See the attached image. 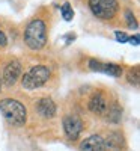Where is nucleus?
<instances>
[{"label":"nucleus","instance_id":"obj_9","mask_svg":"<svg viewBox=\"0 0 140 151\" xmlns=\"http://www.w3.org/2000/svg\"><path fill=\"white\" fill-rule=\"evenodd\" d=\"M81 151H106L104 137L99 134H92L80 144Z\"/></svg>","mask_w":140,"mask_h":151},{"label":"nucleus","instance_id":"obj_11","mask_svg":"<svg viewBox=\"0 0 140 151\" xmlns=\"http://www.w3.org/2000/svg\"><path fill=\"white\" fill-rule=\"evenodd\" d=\"M101 73H104L111 77H121L122 76V68L116 64H103L101 65Z\"/></svg>","mask_w":140,"mask_h":151},{"label":"nucleus","instance_id":"obj_15","mask_svg":"<svg viewBox=\"0 0 140 151\" xmlns=\"http://www.w3.org/2000/svg\"><path fill=\"white\" fill-rule=\"evenodd\" d=\"M114 36H116V40H118L119 42H126V41H128V35H126L125 32L116 30V32H114Z\"/></svg>","mask_w":140,"mask_h":151},{"label":"nucleus","instance_id":"obj_12","mask_svg":"<svg viewBox=\"0 0 140 151\" xmlns=\"http://www.w3.org/2000/svg\"><path fill=\"white\" fill-rule=\"evenodd\" d=\"M60 12H62L63 20H66V21H71V20H72V17H74V11H72V8H71V5H69L68 2H65V3L62 5Z\"/></svg>","mask_w":140,"mask_h":151},{"label":"nucleus","instance_id":"obj_16","mask_svg":"<svg viewBox=\"0 0 140 151\" xmlns=\"http://www.w3.org/2000/svg\"><path fill=\"white\" fill-rule=\"evenodd\" d=\"M8 44V40H6V35L0 30V47H6Z\"/></svg>","mask_w":140,"mask_h":151},{"label":"nucleus","instance_id":"obj_8","mask_svg":"<svg viewBox=\"0 0 140 151\" xmlns=\"http://www.w3.org/2000/svg\"><path fill=\"white\" fill-rule=\"evenodd\" d=\"M36 110H38V113H39L42 118L50 119V118H53L56 115L57 107H56V104H54V101L51 98L44 97V98H41L39 101L36 103Z\"/></svg>","mask_w":140,"mask_h":151},{"label":"nucleus","instance_id":"obj_7","mask_svg":"<svg viewBox=\"0 0 140 151\" xmlns=\"http://www.w3.org/2000/svg\"><path fill=\"white\" fill-rule=\"evenodd\" d=\"M109 109V104H107V98L103 92H96L92 95L91 101H89V110L95 115H106V112Z\"/></svg>","mask_w":140,"mask_h":151},{"label":"nucleus","instance_id":"obj_1","mask_svg":"<svg viewBox=\"0 0 140 151\" xmlns=\"http://www.w3.org/2000/svg\"><path fill=\"white\" fill-rule=\"evenodd\" d=\"M0 113L3 118L14 127H21L26 124L27 110L23 103H20L15 98H5L0 101Z\"/></svg>","mask_w":140,"mask_h":151},{"label":"nucleus","instance_id":"obj_13","mask_svg":"<svg viewBox=\"0 0 140 151\" xmlns=\"http://www.w3.org/2000/svg\"><path fill=\"white\" fill-rule=\"evenodd\" d=\"M128 82L134 86H139V68L137 67L128 73Z\"/></svg>","mask_w":140,"mask_h":151},{"label":"nucleus","instance_id":"obj_5","mask_svg":"<svg viewBox=\"0 0 140 151\" xmlns=\"http://www.w3.org/2000/svg\"><path fill=\"white\" fill-rule=\"evenodd\" d=\"M63 130L69 139L75 141L83 132V121L77 115H66L63 118Z\"/></svg>","mask_w":140,"mask_h":151},{"label":"nucleus","instance_id":"obj_3","mask_svg":"<svg viewBox=\"0 0 140 151\" xmlns=\"http://www.w3.org/2000/svg\"><path fill=\"white\" fill-rule=\"evenodd\" d=\"M50 79V70L44 65H36L29 70L21 79V86L27 91H33L44 86Z\"/></svg>","mask_w":140,"mask_h":151},{"label":"nucleus","instance_id":"obj_10","mask_svg":"<svg viewBox=\"0 0 140 151\" xmlns=\"http://www.w3.org/2000/svg\"><path fill=\"white\" fill-rule=\"evenodd\" d=\"M106 142V150H110V151H121V147H122V134L118 133V132H113L109 134L107 139H104Z\"/></svg>","mask_w":140,"mask_h":151},{"label":"nucleus","instance_id":"obj_2","mask_svg":"<svg viewBox=\"0 0 140 151\" xmlns=\"http://www.w3.org/2000/svg\"><path fill=\"white\" fill-rule=\"evenodd\" d=\"M24 41L32 50H41L47 44V27L42 20H33L24 30Z\"/></svg>","mask_w":140,"mask_h":151},{"label":"nucleus","instance_id":"obj_4","mask_svg":"<svg viewBox=\"0 0 140 151\" xmlns=\"http://www.w3.org/2000/svg\"><path fill=\"white\" fill-rule=\"evenodd\" d=\"M92 14L101 20H111L119 9L118 0H89Z\"/></svg>","mask_w":140,"mask_h":151},{"label":"nucleus","instance_id":"obj_14","mask_svg":"<svg viewBox=\"0 0 140 151\" xmlns=\"http://www.w3.org/2000/svg\"><path fill=\"white\" fill-rule=\"evenodd\" d=\"M125 18H126V24H128V27L137 29V21H136L134 14H133L131 11H126V12H125Z\"/></svg>","mask_w":140,"mask_h":151},{"label":"nucleus","instance_id":"obj_6","mask_svg":"<svg viewBox=\"0 0 140 151\" xmlns=\"http://www.w3.org/2000/svg\"><path fill=\"white\" fill-rule=\"evenodd\" d=\"M21 76V64L18 60H11L3 70V82L6 86L15 85V82Z\"/></svg>","mask_w":140,"mask_h":151},{"label":"nucleus","instance_id":"obj_17","mask_svg":"<svg viewBox=\"0 0 140 151\" xmlns=\"http://www.w3.org/2000/svg\"><path fill=\"white\" fill-rule=\"evenodd\" d=\"M128 41L134 45H139V35H134V36H128Z\"/></svg>","mask_w":140,"mask_h":151},{"label":"nucleus","instance_id":"obj_18","mask_svg":"<svg viewBox=\"0 0 140 151\" xmlns=\"http://www.w3.org/2000/svg\"><path fill=\"white\" fill-rule=\"evenodd\" d=\"M0 89H2V82H0Z\"/></svg>","mask_w":140,"mask_h":151}]
</instances>
